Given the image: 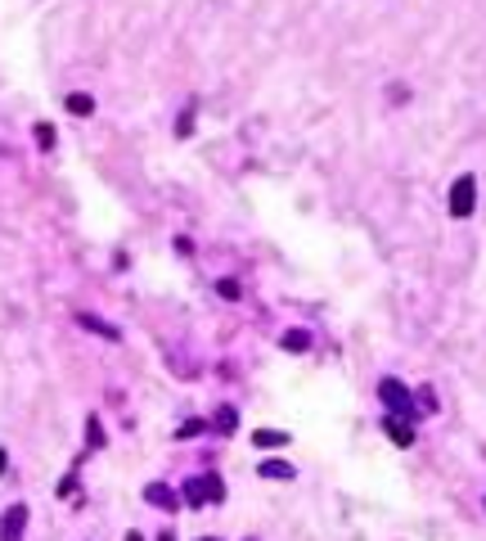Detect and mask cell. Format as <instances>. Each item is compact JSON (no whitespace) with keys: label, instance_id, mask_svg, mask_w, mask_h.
I'll list each match as a JSON object with an SVG mask.
<instances>
[{"label":"cell","instance_id":"30bf717a","mask_svg":"<svg viewBox=\"0 0 486 541\" xmlns=\"http://www.w3.org/2000/svg\"><path fill=\"white\" fill-rule=\"evenodd\" d=\"M234 424H239L234 406H221V411H216V429H221V433H234Z\"/></svg>","mask_w":486,"mask_h":541},{"label":"cell","instance_id":"3957f363","mask_svg":"<svg viewBox=\"0 0 486 541\" xmlns=\"http://www.w3.org/2000/svg\"><path fill=\"white\" fill-rule=\"evenodd\" d=\"M473 203H477V181L473 176H459L450 185V217H473Z\"/></svg>","mask_w":486,"mask_h":541},{"label":"cell","instance_id":"8fae6325","mask_svg":"<svg viewBox=\"0 0 486 541\" xmlns=\"http://www.w3.org/2000/svg\"><path fill=\"white\" fill-rule=\"evenodd\" d=\"M37 145H41V149H55V127H50V122H37Z\"/></svg>","mask_w":486,"mask_h":541},{"label":"cell","instance_id":"8992f818","mask_svg":"<svg viewBox=\"0 0 486 541\" xmlns=\"http://www.w3.org/2000/svg\"><path fill=\"white\" fill-rule=\"evenodd\" d=\"M383 429H387V438H392L396 447H410V442H414V433H410V420H401V415H392Z\"/></svg>","mask_w":486,"mask_h":541},{"label":"cell","instance_id":"9c48e42d","mask_svg":"<svg viewBox=\"0 0 486 541\" xmlns=\"http://www.w3.org/2000/svg\"><path fill=\"white\" fill-rule=\"evenodd\" d=\"M284 348H288V352H306V348H311V334L293 330V334H284Z\"/></svg>","mask_w":486,"mask_h":541},{"label":"cell","instance_id":"52a82bcc","mask_svg":"<svg viewBox=\"0 0 486 541\" xmlns=\"http://www.w3.org/2000/svg\"><path fill=\"white\" fill-rule=\"evenodd\" d=\"M68 113L91 118V113H95V100H91V95H68Z\"/></svg>","mask_w":486,"mask_h":541},{"label":"cell","instance_id":"7a4b0ae2","mask_svg":"<svg viewBox=\"0 0 486 541\" xmlns=\"http://www.w3.org/2000/svg\"><path fill=\"white\" fill-rule=\"evenodd\" d=\"M378 397H383V406H387L392 415L414 420V402H410V393H405V384H401V379H383V384H378Z\"/></svg>","mask_w":486,"mask_h":541},{"label":"cell","instance_id":"4fadbf2b","mask_svg":"<svg viewBox=\"0 0 486 541\" xmlns=\"http://www.w3.org/2000/svg\"><path fill=\"white\" fill-rule=\"evenodd\" d=\"M279 442H284V433H270V429L257 433V447H279Z\"/></svg>","mask_w":486,"mask_h":541},{"label":"cell","instance_id":"e0dca14e","mask_svg":"<svg viewBox=\"0 0 486 541\" xmlns=\"http://www.w3.org/2000/svg\"><path fill=\"white\" fill-rule=\"evenodd\" d=\"M91 447H104V433H100V420H91Z\"/></svg>","mask_w":486,"mask_h":541},{"label":"cell","instance_id":"7c38bea8","mask_svg":"<svg viewBox=\"0 0 486 541\" xmlns=\"http://www.w3.org/2000/svg\"><path fill=\"white\" fill-rule=\"evenodd\" d=\"M261 478H293V469H288V465H275V460H266V465H261Z\"/></svg>","mask_w":486,"mask_h":541},{"label":"cell","instance_id":"9a60e30c","mask_svg":"<svg viewBox=\"0 0 486 541\" xmlns=\"http://www.w3.org/2000/svg\"><path fill=\"white\" fill-rule=\"evenodd\" d=\"M203 429H208V424H203V420H190V424H185V429H181V438H194V433H203Z\"/></svg>","mask_w":486,"mask_h":541},{"label":"cell","instance_id":"6da1fadb","mask_svg":"<svg viewBox=\"0 0 486 541\" xmlns=\"http://www.w3.org/2000/svg\"><path fill=\"white\" fill-rule=\"evenodd\" d=\"M185 501L190 505H216V501H225V483L216 474H199V478L185 483Z\"/></svg>","mask_w":486,"mask_h":541},{"label":"cell","instance_id":"5b68a950","mask_svg":"<svg viewBox=\"0 0 486 541\" xmlns=\"http://www.w3.org/2000/svg\"><path fill=\"white\" fill-rule=\"evenodd\" d=\"M145 501L158 505V510H176V492H172L167 483H149V487H145Z\"/></svg>","mask_w":486,"mask_h":541},{"label":"cell","instance_id":"ba28073f","mask_svg":"<svg viewBox=\"0 0 486 541\" xmlns=\"http://www.w3.org/2000/svg\"><path fill=\"white\" fill-rule=\"evenodd\" d=\"M77 321H82L86 330H95V334H104V339H118V330H113V325H104L100 316H77Z\"/></svg>","mask_w":486,"mask_h":541},{"label":"cell","instance_id":"2e32d148","mask_svg":"<svg viewBox=\"0 0 486 541\" xmlns=\"http://www.w3.org/2000/svg\"><path fill=\"white\" fill-rule=\"evenodd\" d=\"M190 127H194V109H185V118H181V127H176V131H181V136H190Z\"/></svg>","mask_w":486,"mask_h":541},{"label":"cell","instance_id":"ac0fdd59","mask_svg":"<svg viewBox=\"0 0 486 541\" xmlns=\"http://www.w3.org/2000/svg\"><path fill=\"white\" fill-rule=\"evenodd\" d=\"M0 474H5V451H0Z\"/></svg>","mask_w":486,"mask_h":541},{"label":"cell","instance_id":"277c9868","mask_svg":"<svg viewBox=\"0 0 486 541\" xmlns=\"http://www.w3.org/2000/svg\"><path fill=\"white\" fill-rule=\"evenodd\" d=\"M23 528H28V505L5 510V519H0V537H23Z\"/></svg>","mask_w":486,"mask_h":541},{"label":"cell","instance_id":"5bb4252c","mask_svg":"<svg viewBox=\"0 0 486 541\" xmlns=\"http://www.w3.org/2000/svg\"><path fill=\"white\" fill-rule=\"evenodd\" d=\"M216 289H221V298H239V280H221Z\"/></svg>","mask_w":486,"mask_h":541}]
</instances>
